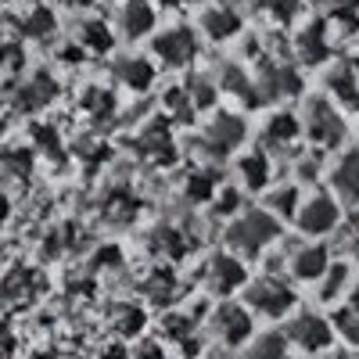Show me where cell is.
Returning a JSON list of instances; mask_svg holds the SVG:
<instances>
[{
  "mask_svg": "<svg viewBox=\"0 0 359 359\" xmlns=\"http://www.w3.org/2000/svg\"><path fill=\"white\" fill-rule=\"evenodd\" d=\"M277 237H280V223H277L273 212H248V216H241L237 223H230L226 245L237 255L255 259V255H262L269 245H273Z\"/></svg>",
  "mask_w": 359,
  "mask_h": 359,
  "instance_id": "6da1fadb",
  "label": "cell"
},
{
  "mask_svg": "<svg viewBox=\"0 0 359 359\" xmlns=\"http://www.w3.org/2000/svg\"><path fill=\"white\" fill-rule=\"evenodd\" d=\"M248 306H252L255 313L269 316V320H280V316H287L291 306H294V291H291L280 277L266 273V277H259V280L248 284Z\"/></svg>",
  "mask_w": 359,
  "mask_h": 359,
  "instance_id": "7a4b0ae2",
  "label": "cell"
},
{
  "mask_svg": "<svg viewBox=\"0 0 359 359\" xmlns=\"http://www.w3.org/2000/svg\"><path fill=\"white\" fill-rule=\"evenodd\" d=\"M241 140H245V118L233 111H219L201 133V151L208 158H226Z\"/></svg>",
  "mask_w": 359,
  "mask_h": 359,
  "instance_id": "3957f363",
  "label": "cell"
},
{
  "mask_svg": "<svg viewBox=\"0 0 359 359\" xmlns=\"http://www.w3.org/2000/svg\"><path fill=\"white\" fill-rule=\"evenodd\" d=\"M306 133H309L313 144H320V147H338V144L345 140V118L338 115V108H334L331 101L316 97V101H309V108H306Z\"/></svg>",
  "mask_w": 359,
  "mask_h": 359,
  "instance_id": "277c9868",
  "label": "cell"
},
{
  "mask_svg": "<svg viewBox=\"0 0 359 359\" xmlns=\"http://www.w3.org/2000/svg\"><path fill=\"white\" fill-rule=\"evenodd\" d=\"M205 284L212 294H233L237 287L248 284V273H245V262L230 255V252H216L212 259L205 262Z\"/></svg>",
  "mask_w": 359,
  "mask_h": 359,
  "instance_id": "5b68a950",
  "label": "cell"
},
{
  "mask_svg": "<svg viewBox=\"0 0 359 359\" xmlns=\"http://www.w3.org/2000/svg\"><path fill=\"white\" fill-rule=\"evenodd\" d=\"M284 334H287V341H294L298 348H306V352H323L327 345H331V338H334V323L316 316V313H298L287 323Z\"/></svg>",
  "mask_w": 359,
  "mask_h": 359,
  "instance_id": "8992f818",
  "label": "cell"
},
{
  "mask_svg": "<svg viewBox=\"0 0 359 359\" xmlns=\"http://www.w3.org/2000/svg\"><path fill=\"white\" fill-rule=\"evenodd\" d=\"M338 216H341V208L331 194H313L302 208H298V230L309 233V237H320L327 230H334L338 226Z\"/></svg>",
  "mask_w": 359,
  "mask_h": 359,
  "instance_id": "52a82bcc",
  "label": "cell"
},
{
  "mask_svg": "<svg viewBox=\"0 0 359 359\" xmlns=\"http://www.w3.org/2000/svg\"><path fill=\"white\" fill-rule=\"evenodd\" d=\"M155 50L165 65L172 69H184L194 62V54H198V36L191 33L187 25H176V29H165V33H158L155 40Z\"/></svg>",
  "mask_w": 359,
  "mask_h": 359,
  "instance_id": "ba28073f",
  "label": "cell"
},
{
  "mask_svg": "<svg viewBox=\"0 0 359 359\" xmlns=\"http://www.w3.org/2000/svg\"><path fill=\"white\" fill-rule=\"evenodd\" d=\"M212 331L226 345H241V341L252 338V313L245 306H237V302H223L212 313Z\"/></svg>",
  "mask_w": 359,
  "mask_h": 359,
  "instance_id": "9c48e42d",
  "label": "cell"
},
{
  "mask_svg": "<svg viewBox=\"0 0 359 359\" xmlns=\"http://www.w3.org/2000/svg\"><path fill=\"white\" fill-rule=\"evenodd\" d=\"M140 151L158 162V165H172L176 162V144H172V126L165 118H155V123H147L144 133H140Z\"/></svg>",
  "mask_w": 359,
  "mask_h": 359,
  "instance_id": "30bf717a",
  "label": "cell"
},
{
  "mask_svg": "<svg viewBox=\"0 0 359 359\" xmlns=\"http://www.w3.org/2000/svg\"><path fill=\"white\" fill-rule=\"evenodd\" d=\"M291 273L298 280H323L331 273V252L327 245H306L291 255Z\"/></svg>",
  "mask_w": 359,
  "mask_h": 359,
  "instance_id": "8fae6325",
  "label": "cell"
},
{
  "mask_svg": "<svg viewBox=\"0 0 359 359\" xmlns=\"http://www.w3.org/2000/svg\"><path fill=\"white\" fill-rule=\"evenodd\" d=\"M298 133H302V123L287 111H277V115H269V123L262 126L259 137H262L266 147H273V151H287V147L298 140Z\"/></svg>",
  "mask_w": 359,
  "mask_h": 359,
  "instance_id": "7c38bea8",
  "label": "cell"
},
{
  "mask_svg": "<svg viewBox=\"0 0 359 359\" xmlns=\"http://www.w3.org/2000/svg\"><path fill=\"white\" fill-rule=\"evenodd\" d=\"M57 97V83L50 72H33L25 79V86L18 90V108L25 111H36V108H47L50 101Z\"/></svg>",
  "mask_w": 359,
  "mask_h": 359,
  "instance_id": "4fadbf2b",
  "label": "cell"
},
{
  "mask_svg": "<svg viewBox=\"0 0 359 359\" xmlns=\"http://www.w3.org/2000/svg\"><path fill=\"white\" fill-rule=\"evenodd\" d=\"M137 212H140V198L130 187H111L101 201V216L108 223H133Z\"/></svg>",
  "mask_w": 359,
  "mask_h": 359,
  "instance_id": "5bb4252c",
  "label": "cell"
},
{
  "mask_svg": "<svg viewBox=\"0 0 359 359\" xmlns=\"http://www.w3.org/2000/svg\"><path fill=\"white\" fill-rule=\"evenodd\" d=\"M147 245H151L155 255L180 259V255H187V252H191V237L180 230V226H172V223H162V226H155L151 233H147Z\"/></svg>",
  "mask_w": 359,
  "mask_h": 359,
  "instance_id": "9a60e30c",
  "label": "cell"
},
{
  "mask_svg": "<svg viewBox=\"0 0 359 359\" xmlns=\"http://www.w3.org/2000/svg\"><path fill=\"white\" fill-rule=\"evenodd\" d=\"M118 25H123V33L130 40H140L144 33L155 29V8L147 0H126L123 11H118Z\"/></svg>",
  "mask_w": 359,
  "mask_h": 359,
  "instance_id": "2e32d148",
  "label": "cell"
},
{
  "mask_svg": "<svg viewBox=\"0 0 359 359\" xmlns=\"http://www.w3.org/2000/svg\"><path fill=\"white\" fill-rule=\"evenodd\" d=\"M201 29H205L208 40H230V36L241 33V15H233L226 8H212V11H205Z\"/></svg>",
  "mask_w": 359,
  "mask_h": 359,
  "instance_id": "e0dca14e",
  "label": "cell"
},
{
  "mask_svg": "<svg viewBox=\"0 0 359 359\" xmlns=\"http://www.w3.org/2000/svg\"><path fill=\"white\" fill-rule=\"evenodd\" d=\"M334 187L348 205H359V151H348L334 169Z\"/></svg>",
  "mask_w": 359,
  "mask_h": 359,
  "instance_id": "ac0fdd59",
  "label": "cell"
},
{
  "mask_svg": "<svg viewBox=\"0 0 359 359\" xmlns=\"http://www.w3.org/2000/svg\"><path fill=\"white\" fill-rule=\"evenodd\" d=\"M115 76L123 79L130 90H137V94H140V90H147V86L155 83V65L144 62V57H123V62L115 65Z\"/></svg>",
  "mask_w": 359,
  "mask_h": 359,
  "instance_id": "d6986e66",
  "label": "cell"
},
{
  "mask_svg": "<svg viewBox=\"0 0 359 359\" xmlns=\"http://www.w3.org/2000/svg\"><path fill=\"white\" fill-rule=\"evenodd\" d=\"M176 291H180V280H176L172 269H155V273L144 280V294L151 298L155 306H169L176 298Z\"/></svg>",
  "mask_w": 359,
  "mask_h": 359,
  "instance_id": "ffe728a7",
  "label": "cell"
},
{
  "mask_svg": "<svg viewBox=\"0 0 359 359\" xmlns=\"http://www.w3.org/2000/svg\"><path fill=\"white\" fill-rule=\"evenodd\" d=\"M237 172H241V184L248 191H259L269 184V158L262 151H252L245 158H237Z\"/></svg>",
  "mask_w": 359,
  "mask_h": 359,
  "instance_id": "44dd1931",
  "label": "cell"
},
{
  "mask_svg": "<svg viewBox=\"0 0 359 359\" xmlns=\"http://www.w3.org/2000/svg\"><path fill=\"white\" fill-rule=\"evenodd\" d=\"M184 194H187V201H194V205L212 201V198H216V172H212V169H194V172H187Z\"/></svg>",
  "mask_w": 359,
  "mask_h": 359,
  "instance_id": "7402d4cb",
  "label": "cell"
},
{
  "mask_svg": "<svg viewBox=\"0 0 359 359\" xmlns=\"http://www.w3.org/2000/svg\"><path fill=\"white\" fill-rule=\"evenodd\" d=\"M144 320H147V316H144V309H140L137 302H118L115 313H111V327H115L123 338L140 334V331H144Z\"/></svg>",
  "mask_w": 359,
  "mask_h": 359,
  "instance_id": "603a6c76",
  "label": "cell"
},
{
  "mask_svg": "<svg viewBox=\"0 0 359 359\" xmlns=\"http://www.w3.org/2000/svg\"><path fill=\"white\" fill-rule=\"evenodd\" d=\"M83 111L90 118H97V123H104V118L115 115V94H111V90H104V86L83 90Z\"/></svg>",
  "mask_w": 359,
  "mask_h": 359,
  "instance_id": "cb8c5ba5",
  "label": "cell"
},
{
  "mask_svg": "<svg viewBox=\"0 0 359 359\" xmlns=\"http://www.w3.org/2000/svg\"><path fill=\"white\" fill-rule=\"evenodd\" d=\"M111 43H115V36H111V29H108L101 18L83 22V29H79V47H83V50L104 54V50H111Z\"/></svg>",
  "mask_w": 359,
  "mask_h": 359,
  "instance_id": "d4e9b609",
  "label": "cell"
},
{
  "mask_svg": "<svg viewBox=\"0 0 359 359\" xmlns=\"http://www.w3.org/2000/svg\"><path fill=\"white\" fill-rule=\"evenodd\" d=\"M245 359H287V334H277V331H269V334H259Z\"/></svg>",
  "mask_w": 359,
  "mask_h": 359,
  "instance_id": "484cf974",
  "label": "cell"
},
{
  "mask_svg": "<svg viewBox=\"0 0 359 359\" xmlns=\"http://www.w3.org/2000/svg\"><path fill=\"white\" fill-rule=\"evenodd\" d=\"M298 54H302V62L309 65H320L327 57V36H323V25H309L302 36H298Z\"/></svg>",
  "mask_w": 359,
  "mask_h": 359,
  "instance_id": "4316f807",
  "label": "cell"
},
{
  "mask_svg": "<svg viewBox=\"0 0 359 359\" xmlns=\"http://www.w3.org/2000/svg\"><path fill=\"white\" fill-rule=\"evenodd\" d=\"M72 245H76V226H72V223L50 226L47 237H43V255H47V259H57V255H65Z\"/></svg>",
  "mask_w": 359,
  "mask_h": 359,
  "instance_id": "83f0119b",
  "label": "cell"
},
{
  "mask_svg": "<svg viewBox=\"0 0 359 359\" xmlns=\"http://www.w3.org/2000/svg\"><path fill=\"white\" fill-rule=\"evenodd\" d=\"M54 25H57V18H54L47 8H33V11L22 18V33L33 36V40H47V36L54 33Z\"/></svg>",
  "mask_w": 359,
  "mask_h": 359,
  "instance_id": "f1b7e54d",
  "label": "cell"
},
{
  "mask_svg": "<svg viewBox=\"0 0 359 359\" xmlns=\"http://www.w3.org/2000/svg\"><path fill=\"white\" fill-rule=\"evenodd\" d=\"M266 205H269V212H273V216H298V208H302V205H298V187H291V184H284V187H277L273 194H269L266 198Z\"/></svg>",
  "mask_w": 359,
  "mask_h": 359,
  "instance_id": "f546056e",
  "label": "cell"
},
{
  "mask_svg": "<svg viewBox=\"0 0 359 359\" xmlns=\"http://www.w3.org/2000/svg\"><path fill=\"white\" fill-rule=\"evenodd\" d=\"M165 111L172 115V123H191L198 108H194L187 90H169V94H165Z\"/></svg>",
  "mask_w": 359,
  "mask_h": 359,
  "instance_id": "4dcf8cb0",
  "label": "cell"
},
{
  "mask_svg": "<svg viewBox=\"0 0 359 359\" xmlns=\"http://www.w3.org/2000/svg\"><path fill=\"white\" fill-rule=\"evenodd\" d=\"M184 90L191 94L194 108H212V104H216V83H212V79H205V76H191Z\"/></svg>",
  "mask_w": 359,
  "mask_h": 359,
  "instance_id": "1f68e13d",
  "label": "cell"
},
{
  "mask_svg": "<svg viewBox=\"0 0 359 359\" xmlns=\"http://www.w3.org/2000/svg\"><path fill=\"white\" fill-rule=\"evenodd\" d=\"M331 90L341 97V101H348V104H355L359 108V86H355V72H348V69H338L334 76H331Z\"/></svg>",
  "mask_w": 359,
  "mask_h": 359,
  "instance_id": "d6a6232c",
  "label": "cell"
},
{
  "mask_svg": "<svg viewBox=\"0 0 359 359\" xmlns=\"http://www.w3.org/2000/svg\"><path fill=\"white\" fill-rule=\"evenodd\" d=\"M4 165L15 176H29V172H33V147H8V151H4Z\"/></svg>",
  "mask_w": 359,
  "mask_h": 359,
  "instance_id": "836d02e7",
  "label": "cell"
},
{
  "mask_svg": "<svg viewBox=\"0 0 359 359\" xmlns=\"http://www.w3.org/2000/svg\"><path fill=\"white\" fill-rule=\"evenodd\" d=\"M165 334H169L172 341H180V345L194 341V320H191V316H180V313L165 316Z\"/></svg>",
  "mask_w": 359,
  "mask_h": 359,
  "instance_id": "e575fe53",
  "label": "cell"
},
{
  "mask_svg": "<svg viewBox=\"0 0 359 359\" xmlns=\"http://www.w3.org/2000/svg\"><path fill=\"white\" fill-rule=\"evenodd\" d=\"M334 327H338V334H341L348 345H359V316H355L348 306H341V309L334 313Z\"/></svg>",
  "mask_w": 359,
  "mask_h": 359,
  "instance_id": "d590c367",
  "label": "cell"
},
{
  "mask_svg": "<svg viewBox=\"0 0 359 359\" xmlns=\"http://www.w3.org/2000/svg\"><path fill=\"white\" fill-rule=\"evenodd\" d=\"M33 140L43 147V151H47L54 162H62V158H65V155H62V140H57L54 126H43V123H40V126H33Z\"/></svg>",
  "mask_w": 359,
  "mask_h": 359,
  "instance_id": "8d00e7d4",
  "label": "cell"
},
{
  "mask_svg": "<svg viewBox=\"0 0 359 359\" xmlns=\"http://www.w3.org/2000/svg\"><path fill=\"white\" fill-rule=\"evenodd\" d=\"M345 284H348V266H331V273H327L320 294H323V298H338V291H341Z\"/></svg>",
  "mask_w": 359,
  "mask_h": 359,
  "instance_id": "74e56055",
  "label": "cell"
},
{
  "mask_svg": "<svg viewBox=\"0 0 359 359\" xmlns=\"http://www.w3.org/2000/svg\"><path fill=\"white\" fill-rule=\"evenodd\" d=\"M123 262V252H118L115 245H104L94 259H90V269H101V266H118Z\"/></svg>",
  "mask_w": 359,
  "mask_h": 359,
  "instance_id": "f35d334b",
  "label": "cell"
},
{
  "mask_svg": "<svg viewBox=\"0 0 359 359\" xmlns=\"http://www.w3.org/2000/svg\"><path fill=\"white\" fill-rule=\"evenodd\" d=\"M237 205H241L237 191L223 187V191H219V201H216V208H212V212H216V216H230V212H237Z\"/></svg>",
  "mask_w": 359,
  "mask_h": 359,
  "instance_id": "ab89813d",
  "label": "cell"
},
{
  "mask_svg": "<svg viewBox=\"0 0 359 359\" xmlns=\"http://www.w3.org/2000/svg\"><path fill=\"white\" fill-rule=\"evenodd\" d=\"M133 359H165V352H162V345H155V341H144V345L133 352Z\"/></svg>",
  "mask_w": 359,
  "mask_h": 359,
  "instance_id": "60d3db41",
  "label": "cell"
},
{
  "mask_svg": "<svg viewBox=\"0 0 359 359\" xmlns=\"http://www.w3.org/2000/svg\"><path fill=\"white\" fill-rule=\"evenodd\" d=\"M269 8L277 11V18H291L294 8H298V0H269Z\"/></svg>",
  "mask_w": 359,
  "mask_h": 359,
  "instance_id": "b9f144b4",
  "label": "cell"
},
{
  "mask_svg": "<svg viewBox=\"0 0 359 359\" xmlns=\"http://www.w3.org/2000/svg\"><path fill=\"white\" fill-rule=\"evenodd\" d=\"M18 65H22V50H18V43H11L8 47V76H15Z\"/></svg>",
  "mask_w": 359,
  "mask_h": 359,
  "instance_id": "7bdbcfd3",
  "label": "cell"
},
{
  "mask_svg": "<svg viewBox=\"0 0 359 359\" xmlns=\"http://www.w3.org/2000/svg\"><path fill=\"white\" fill-rule=\"evenodd\" d=\"M345 306H348V309H352V313L359 316V287H355V291H352V294L345 298Z\"/></svg>",
  "mask_w": 359,
  "mask_h": 359,
  "instance_id": "ee69618b",
  "label": "cell"
},
{
  "mask_svg": "<svg viewBox=\"0 0 359 359\" xmlns=\"http://www.w3.org/2000/svg\"><path fill=\"white\" fill-rule=\"evenodd\" d=\"M104 359H130V355H126V348H108Z\"/></svg>",
  "mask_w": 359,
  "mask_h": 359,
  "instance_id": "f6af8a7d",
  "label": "cell"
},
{
  "mask_svg": "<svg viewBox=\"0 0 359 359\" xmlns=\"http://www.w3.org/2000/svg\"><path fill=\"white\" fill-rule=\"evenodd\" d=\"M352 255H359V230L352 233Z\"/></svg>",
  "mask_w": 359,
  "mask_h": 359,
  "instance_id": "bcb514c9",
  "label": "cell"
},
{
  "mask_svg": "<svg viewBox=\"0 0 359 359\" xmlns=\"http://www.w3.org/2000/svg\"><path fill=\"white\" fill-rule=\"evenodd\" d=\"M334 359H359V355H334Z\"/></svg>",
  "mask_w": 359,
  "mask_h": 359,
  "instance_id": "7dc6e473",
  "label": "cell"
},
{
  "mask_svg": "<svg viewBox=\"0 0 359 359\" xmlns=\"http://www.w3.org/2000/svg\"><path fill=\"white\" fill-rule=\"evenodd\" d=\"M180 4H187V0H180Z\"/></svg>",
  "mask_w": 359,
  "mask_h": 359,
  "instance_id": "c3c4849f",
  "label": "cell"
}]
</instances>
